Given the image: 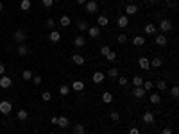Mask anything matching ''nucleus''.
Wrapping results in <instances>:
<instances>
[{
    "mask_svg": "<svg viewBox=\"0 0 179 134\" xmlns=\"http://www.w3.org/2000/svg\"><path fill=\"white\" fill-rule=\"evenodd\" d=\"M11 111H13V106H11L9 100H2V102H0V113H2V115H9Z\"/></svg>",
    "mask_w": 179,
    "mask_h": 134,
    "instance_id": "1",
    "label": "nucleus"
},
{
    "mask_svg": "<svg viewBox=\"0 0 179 134\" xmlns=\"http://www.w3.org/2000/svg\"><path fill=\"white\" fill-rule=\"evenodd\" d=\"M160 29H161V32H163V34L170 32V30H172V22H170V20H161Z\"/></svg>",
    "mask_w": 179,
    "mask_h": 134,
    "instance_id": "2",
    "label": "nucleus"
},
{
    "mask_svg": "<svg viewBox=\"0 0 179 134\" xmlns=\"http://www.w3.org/2000/svg\"><path fill=\"white\" fill-rule=\"evenodd\" d=\"M97 11H99L97 0H88L86 2V13H97Z\"/></svg>",
    "mask_w": 179,
    "mask_h": 134,
    "instance_id": "3",
    "label": "nucleus"
},
{
    "mask_svg": "<svg viewBox=\"0 0 179 134\" xmlns=\"http://www.w3.org/2000/svg\"><path fill=\"white\" fill-rule=\"evenodd\" d=\"M11 84H13L11 77H7V75H2V77H0V88L7 89V88H11Z\"/></svg>",
    "mask_w": 179,
    "mask_h": 134,
    "instance_id": "4",
    "label": "nucleus"
},
{
    "mask_svg": "<svg viewBox=\"0 0 179 134\" xmlns=\"http://www.w3.org/2000/svg\"><path fill=\"white\" fill-rule=\"evenodd\" d=\"M15 41H18V43H23V41L27 39V34H25V30H16L15 36H13Z\"/></svg>",
    "mask_w": 179,
    "mask_h": 134,
    "instance_id": "5",
    "label": "nucleus"
},
{
    "mask_svg": "<svg viewBox=\"0 0 179 134\" xmlns=\"http://www.w3.org/2000/svg\"><path fill=\"white\" fill-rule=\"evenodd\" d=\"M154 41H156V45H160V47H165L168 39H167V36H165V34H158V36L154 38Z\"/></svg>",
    "mask_w": 179,
    "mask_h": 134,
    "instance_id": "6",
    "label": "nucleus"
},
{
    "mask_svg": "<svg viewBox=\"0 0 179 134\" xmlns=\"http://www.w3.org/2000/svg\"><path fill=\"white\" fill-rule=\"evenodd\" d=\"M117 23H118V27L125 29V27L129 25V18H127V14H124V16H120V18L117 20Z\"/></svg>",
    "mask_w": 179,
    "mask_h": 134,
    "instance_id": "7",
    "label": "nucleus"
},
{
    "mask_svg": "<svg viewBox=\"0 0 179 134\" xmlns=\"http://www.w3.org/2000/svg\"><path fill=\"white\" fill-rule=\"evenodd\" d=\"M88 34H90V38H99L100 36V29L99 27H88Z\"/></svg>",
    "mask_w": 179,
    "mask_h": 134,
    "instance_id": "8",
    "label": "nucleus"
},
{
    "mask_svg": "<svg viewBox=\"0 0 179 134\" xmlns=\"http://www.w3.org/2000/svg\"><path fill=\"white\" fill-rule=\"evenodd\" d=\"M145 93H147V91H145L142 86H138V88H134V91H133V97H136V98H143V97H145Z\"/></svg>",
    "mask_w": 179,
    "mask_h": 134,
    "instance_id": "9",
    "label": "nucleus"
},
{
    "mask_svg": "<svg viewBox=\"0 0 179 134\" xmlns=\"http://www.w3.org/2000/svg\"><path fill=\"white\" fill-rule=\"evenodd\" d=\"M138 65H140V68H143V70H149V68H151V61L147 59V57H140V59H138Z\"/></svg>",
    "mask_w": 179,
    "mask_h": 134,
    "instance_id": "10",
    "label": "nucleus"
},
{
    "mask_svg": "<svg viewBox=\"0 0 179 134\" xmlns=\"http://www.w3.org/2000/svg\"><path fill=\"white\" fill-rule=\"evenodd\" d=\"M48 39L52 41V43H57V41L61 39V34L57 32V30H50V34H48Z\"/></svg>",
    "mask_w": 179,
    "mask_h": 134,
    "instance_id": "11",
    "label": "nucleus"
},
{
    "mask_svg": "<svg viewBox=\"0 0 179 134\" xmlns=\"http://www.w3.org/2000/svg\"><path fill=\"white\" fill-rule=\"evenodd\" d=\"M136 11H138V5H136V4L125 5V14H136Z\"/></svg>",
    "mask_w": 179,
    "mask_h": 134,
    "instance_id": "12",
    "label": "nucleus"
},
{
    "mask_svg": "<svg viewBox=\"0 0 179 134\" xmlns=\"http://www.w3.org/2000/svg\"><path fill=\"white\" fill-rule=\"evenodd\" d=\"M91 79H93V82H95V84H100V82L104 80V74H102V71H95Z\"/></svg>",
    "mask_w": 179,
    "mask_h": 134,
    "instance_id": "13",
    "label": "nucleus"
},
{
    "mask_svg": "<svg viewBox=\"0 0 179 134\" xmlns=\"http://www.w3.org/2000/svg\"><path fill=\"white\" fill-rule=\"evenodd\" d=\"M102 102H104V104H111V102H113V95L109 93V91H104V93H102Z\"/></svg>",
    "mask_w": 179,
    "mask_h": 134,
    "instance_id": "14",
    "label": "nucleus"
},
{
    "mask_svg": "<svg viewBox=\"0 0 179 134\" xmlns=\"http://www.w3.org/2000/svg\"><path fill=\"white\" fill-rule=\"evenodd\" d=\"M72 88L75 89V91H82V89H84V82H82V80H73V82H72Z\"/></svg>",
    "mask_w": 179,
    "mask_h": 134,
    "instance_id": "15",
    "label": "nucleus"
},
{
    "mask_svg": "<svg viewBox=\"0 0 179 134\" xmlns=\"http://www.w3.org/2000/svg\"><path fill=\"white\" fill-rule=\"evenodd\" d=\"M72 61H73L75 65H79V66L84 65V57H82L81 54H73V56H72Z\"/></svg>",
    "mask_w": 179,
    "mask_h": 134,
    "instance_id": "16",
    "label": "nucleus"
},
{
    "mask_svg": "<svg viewBox=\"0 0 179 134\" xmlns=\"http://www.w3.org/2000/svg\"><path fill=\"white\" fill-rule=\"evenodd\" d=\"M145 43V38L143 36H136V38H133V45L134 47H142Z\"/></svg>",
    "mask_w": 179,
    "mask_h": 134,
    "instance_id": "17",
    "label": "nucleus"
},
{
    "mask_svg": "<svg viewBox=\"0 0 179 134\" xmlns=\"http://www.w3.org/2000/svg\"><path fill=\"white\" fill-rule=\"evenodd\" d=\"M57 125H59L61 129L68 127V118H66V116H59V118H57Z\"/></svg>",
    "mask_w": 179,
    "mask_h": 134,
    "instance_id": "18",
    "label": "nucleus"
},
{
    "mask_svg": "<svg viewBox=\"0 0 179 134\" xmlns=\"http://www.w3.org/2000/svg\"><path fill=\"white\" fill-rule=\"evenodd\" d=\"M149 100H151V104H160V102H161V95L160 93H152L149 97Z\"/></svg>",
    "mask_w": 179,
    "mask_h": 134,
    "instance_id": "19",
    "label": "nucleus"
},
{
    "mask_svg": "<svg viewBox=\"0 0 179 134\" xmlns=\"http://www.w3.org/2000/svg\"><path fill=\"white\" fill-rule=\"evenodd\" d=\"M143 122H145V123H149V125H151V123H154V115H152L151 111L143 115Z\"/></svg>",
    "mask_w": 179,
    "mask_h": 134,
    "instance_id": "20",
    "label": "nucleus"
},
{
    "mask_svg": "<svg viewBox=\"0 0 179 134\" xmlns=\"http://www.w3.org/2000/svg\"><path fill=\"white\" fill-rule=\"evenodd\" d=\"M86 129H84L82 123H77V125H73V134H84Z\"/></svg>",
    "mask_w": 179,
    "mask_h": 134,
    "instance_id": "21",
    "label": "nucleus"
},
{
    "mask_svg": "<svg viewBox=\"0 0 179 134\" xmlns=\"http://www.w3.org/2000/svg\"><path fill=\"white\" fill-rule=\"evenodd\" d=\"M84 43H86V39H84L82 36L73 38V45H75V47H84Z\"/></svg>",
    "mask_w": 179,
    "mask_h": 134,
    "instance_id": "22",
    "label": "nucleus"
},
{
    "mask_svg": "<svg viewBox=\"0 0 179 134\" xmlns=\"http://www.w3.org/2000/svg\"><path fill=\"white\" fill-rule=\"evenodd\" d=\"M16 116H18V120H22V122H25V120H27V116H29V113H27L25 109H20V111L16 113Z\"/></svg>",
    "mask_w": 179,
    "mask_h": 134,
    "instance_id": "23",
    "label": "nucleus"
},
{
    "mask_svg": "<svg viewBox=\"0 0 179 134\" xmlns=\"http://www.w3.org/2000/svg\"><path fill=\"white\" fill-rule=\"evenodd\" d=\"M27 54H29V48H27L25 45H20V47H18V56H22V57H25Z\"/></svg>",
    "mask_w": 179,
    "mask_h": 134,
    "instance_id": "24",
    "label": "nucleus"
},
{
    "mask_svg": "<svg viewBox=\"0 0 179 134\" xmlns=\"http://www.w3.org/2000/svg\"><path fill=\"white\" fill-rule=\"evenodd\" d=\"M88 22H86V20H81V22H77V29L79 30H88Z\"/></svg>",
    "mask_w": 179,
    "mask_h": 134,
    "instance_id": "25",
    "label": "nucleus"
},
{
    "mask_svg": "<svg viewBox=\"0 0 179 134\" xmlns=\"http://www.w3.org/2000/svg\"><path fill=\"white\" fill-rule=\"evenodd\" d=\"M59 22H61V25H63V27H68V25L72 23V22H70V16H66V14H63Z\"/></svg>",
    "mask_w": 179,
    "mask_h": 134,
    "instance_id": "26",
    "label": "nucleus"
},
{
    "mask_svg": "<svg viewBox=\"0 0 179 134\" xmlns=\"http://www.w3.org/2000/svg\"><path fill=\"white\" fill-rule=\"evenodd\" d=\"M161 63H163L161 57H154V59L151 61V66H152V68H160V66H161Z\"/></svg>",
    "mask_w": 179,
    "mask_h": 134,
    "instance_id": "27",
    "label": "nucleus"
},
{
    "mask_svg": "<svg viewBox=\"0 0 179 134\" xmlns=\"http://www.w3.org/2000/svg\"><path fill=\"white\" fill-rule=\"evenodd\" d=\"M145 32H147V34H156V25L147 23V25H145Z\"/></svg>",
    "mask_w": 179,
    "mask_h": 134,
    "instance_id": "28",
    "label": "nucleus"
},
{
    "mask_svg": "<svg viewBox=\"0 0 179 134\" xmlns=\"http://www.w3.org/2000/svg\"><path fill=\"white\" fill-rule=\"evenodd\" d=\"M108 75H109V79H118V68H109Z\"/></svg>",
    "mask_w": 179,
    "mask_h": 134,
    "instance_id": "29",
    "label": "nucleus"
},
{
    "mask_svg": "<svg viewBox=\"0 0 179 134\" xmlns=\"http://www.w3.org/2000/svg\"><path fill=\"white\" fill-rule=\"evenodd\" d=\"M133 84H134V88H138V86H142V84H143V79H142L140 75H136V77H133Z\"/></svg>",
    "mask_w": 179,
    "mask_h": 134,
    "instance_id": "30",
    "label": "nucleus"
},
{
    "mask_svg": "<svg viewBox=\"0 0 179 134\" xmlns=\"http://www.w3.org/2000/svg\"><path fill=\"white\" fill-rule=\"evenodd\" d=\"M20 7H22V11H29V9H30V0H22Z\"/></svg>",
    "mask_w": 179,
    "mask_h": 134,
    "instance_id": "31",
    "label": "nucleus"
},
{
    "mask_svg": "<svg viewBox=\"0 0 179 134\" xmlns=\"http://www.w3.org/2000/svg\"><path fill=\"white\" fill-rule=\"evenodd\" d=\"M59 93H61V95H63V97H66V95H68V93H70V88H68V86H66V84H63V86H61V88H59Z\"/></svg>",
    "mask_w": 179,
    "mask_h": 134,
    "instance_id": "32",
    "label": "nucleus"
},
{
    "mask_svg": "<svg viewBox=\"0 0 179 134\" xmlns=\"http://www.w3.org/2000/svg\"><path fill=\"white\" fill-rule=\"evenodd\" d=\"M22 79H23V80H30V79H32V71H30V70H25L23 74H22Z\"/></svg>",
    "mask_w": 179,
    "mask_h": 134,
    "instance_id": "33",
    "label": "nucleus"
},
{
    "mask_svg": "<svg viewBox=\"0 0 179 134\" xmlns=\"http://www.w3.org/2000/svg\"><path fill=\"white\" fill-rule=\"evenodd\" d=\"M170 95H172V98H177V97H179V88H177V86H174V88L170 89Z\"/></svg>",
    "mask_w": 179,
    "mask_h": 134,
    "instance_id": "34",
    "label": "nucleus"
},
{
    "mask_svg": "<svg viewBox=\"0 0 179 134\" xmlns=\"http://www.w3.org/2000/svg\"><path fill=\"white\" fill-rule=\"evenodd\" d=\"M109 52H111V48H109V47H106V45H104V47H102V48H100V54H102V56H104V57H106V56H108V54H109Z\"/></svg>",
    "mask_w": 179,
    "mask_h": 134,
    "instance_id": "35",
    "label": "nucleus"
},
{
    "mask_svg": "<svg viewBox=\"0 0 179 134\" xmlns=\"http://www.w3.org/2000/svg\"><path fill=\"white\" fill-rule=\"evenodd\" d=\"M109 116H111V120H113V122H118V120H120V115H118L117 111H111V115H109Z\"/></svg>",
    "mask_w": 179,
    "mask_h": 134,
    "instance_id": "36",
    "label": "nucleus"
},
{
    "mask_svg": "<svg viewBox=\"0 0 179 134\" xmlns=\"http://www.w3.org/2000/svg\"><path fill=\"white\" fill-rule=\"evenodd\" d=\"M158 89L165 91V89H167V82H165V80H160V82H158Z\"/></svg>",
    "mask_w": 179,
    "mask_h": 134,
    "instance_id": "37",
    "label": "nucleus"
},
{
    "mask_svg": "<svg viewBox=\"0 0 179 134\" xmlns=\"http://www.w3.org/2000/svg\"><path fill=\"white\" fill-rule=\"evenodd\" d=\"M54 25H56V23H54V20L48 18V20H47V27H48L50 30H56V29H54Z\"/></svg>",
    "mask_w": 179,
    "mask_h": 134,
    "instance_id": "38",
    "label": "nucleus"
},
{
    "mask_svg": "<svg viewBox=\"0 0 179 134\" xmlns=\"http://www.w3.org/2000/svg\"><path fill=\"white\" fill-rule=\"evenodd\" d=\"M127 82H129L127 77H118V84L120 86H127Z\"/></svg>",
    "mask_w": 179,
    "mask_h": 134,
    "instance_id": "39",
    "label": "nucleus"
},
{
    "mask_svg": "<svg viewBox=\"0 0 179 134\" xmlns=\"http://www.w3.org/2000/svg\"><path fill=\"white\" fill-rule=\"evenodd\" d=\"M41 98H43L45 102H48V100L52 98V95H50V91H45V93H43V95H41Z\"/></svg>",
    "mask_w": 179,
    "mask_h": 134,
    "instance_id": "40",
    "label": "nucleus"
},
{
    "mask_svg": "<svg viewBox=\"0 0 179 134\" xmlns=\"http://www.w3.org/2000/svg\"><path fill=\"white\" fill-rule=\"evenodd\" d=\"M99 25H108V18L106 16H99Z\"/></svg>",
    "mask_w": 179,
    "mask_h": 134,
    "instance_id": "41",
    "label": "nucleus"
},
{
    "mask_svg": "<svg viewBox=\"0 0 179 134\" xmlns=\"http://www.w3.org/2000/svg\"><path fill=\"white\" fill-rule=\"evenodd\" d=\"M106 59H108L109 63H111V61H115V59H117V54H115V52H109V54L106 56Z\"/></svg>",
    "mask_w": 179,
    "mask_h": 134,
    "instance_id": "42",
    "label": "nucleus"
},
{
    "mask_svg": "<svg viewBox=\"0 0 179 134\" xmlns=\"http://www.w3.org/2000/svg\"><path fill=\"white\" fill-rule=\"evenodd\" d=\"M117 41H118V43H125V41H127V36H125V34H120V36L117 38Z\"/></svg>",
    "mask_w": 179,
    "mask_h": 134,
    "instance_id": "43",
    "label": "nucleus"
},
{
    "mask_svg": "<svg viewBox=\"0 0 179 134\" xmlns=\"http://www.w3.org/2000/svg\"><path fill=\"white\" fill-rule=\"evenodd\" d=\"M30 80H32V82H34L36 86H39V84H41V77H39V75H38V77H32Z\"/></svg>",
    "mask_w": 179,
    "mask_h": 134,
    "instance_id": "44",
    "label": "nucleus"
},
{
    "mask_svg": "<svg viewBox=\"0 0 179 134\" xmlns=\"http://www.w3.org/2000/svg\"><path fill=\"white\" fill-rule=\"evenodd\" d=\"M41 2H43V5H45V7H50L52 4H54V0H41Z\"/></svg>",
    "mask_w": 179,
    "mask_h": 134,
    "instance_id": "45",
    "label": "nucleus"
},
{
    "mask_svg": "<svg viewBox=\"0 0 179 134\" xmlns=\"http://www.w3.org/2000/svg\"><path fill=\"white\" fill-rule=\"evenodd\" d=\"M163 134H172V129H170V127H165V129H163Z\"/></svg>",
    "mask_w": 179,
    "mask_h": 134,
    "instance_id": "46",
    "label": "nucleus"
},
{
    "mask_svg": "<svg viewBox=\"0 0 179 134\" xmlns=\"http://www.w3.org/2000/svg\"><path fill=\"white\" fill-rule=\"evenodd\" d=\"M129 134H140V131H138V129H136V127H133V129L129 131Z\"/></svg>",
    "mask_w": 179,
    "mask_h": 134,
    "instance_id": "47",
    "label": "nucleus"
},
{
    "mask_svg": "<svg viewBox=\"0 0 179 134\" xmlns=\"http://www.w3.org/2000/svg\"><path fill=\"white\" fill-rule=\"evenodd\" d=\"M4 71H6V66L0 63V75H4Z\"/></svg>",
    "mask_w": 179,
    "mask_h": 134,
    "instance_id": "48",
    "label": "nucleus"
},
{
    "mask_svg": "<svg viewBox=\"0 0 179 134\" xmlns=\"http://www.w3.org/2000/svg\"><path fill=\"white\" fill-rule=\"evenodd\" d=\"M52 123H54V125H57V116H52V120H50Z\"/></svg>",
    "mask_w": 179,
    "mask_h": 134,
    "instance_id": "49",
    "label": "nucleus"
},
{
    "mask_svg": "<svg viewBox=\"0 0 179 134\" xmlns=\"http://www.w3.org/2000/svg\"><path fill=\"white\" fill-rule=\"evenodd\" d=\"M88 0H77V4H86Z\"/></svg>",
    "mask_w": 179,
    "mask_h": 134,
    "instance_id": "50",
    "label": "nucleus"
},
{
    "mask_svg": "<svg viewBox=\"0 0 179 134\" xmlns=\"http://www.w3.org/2000/svg\"><path fill=\"white\" fill-rule=\"evenodd\" d=\"M151 4H158V2H161V0H149Z\"/></svg>",
    "mask_w": 179,
    "mask_h": 134,
    "instance_id": "51",
    "label": "nucleus"
},
{
    "mask_svg": "<svg viewBox=\"0 0 179 134\" xmlns=\"http://www.w3.org/2000/svg\"><path fill=\"white\" fill-rule=\"evenodd\" d=\"M2 9H4V4H2V2H0V11H2Z\"/></svg>",
    "mask_w": 179,
    "mask_h": 134,
    "instance_id": "52",
    "label": "nucleus"
},
{
    "mask_svg": "<svg viewBox=\"0 0 179 134\" xmlns=\"http://www.w3.org/2000/svg\"><path fill=\"white\" fill-rule=\"evenodd\" d=\"M127 2H129V4H134V2H136V0H127Z\"/></svg>",
    "mask_w": 179,
    "mask_h": 134,
    "instance_id": "53",
    "label": "nucleus"
},
{
    "mask_svg": "<svg viewBox=\"0 0 179 134\" xmlns=\"http://www.w3.org/2000/svg\"><path fill=\"white\" fill-rule=\"evenodd\" d=\"M165 2H172V0H165Z\"/></svg>",
    "mask_w": 179,
    "mask_h": 134,
    "instance_id": "54",
    "label": "nucleus"
},
{
    "mask_svg": "<svg viewBox=\"0 0 179 134\" xmlns=\"http://www.w3.org/2000/svg\"><path fill=\"white\" fill-rule=\"evenodd\" d=\"M54 2H61V0H54Z\"/></svg>",
    "mask_w": 179,
    "mask_h": 134,
    "instance_id": "55",
    "label": "nucleus"
},
{
    "mask_svg": "<svg viewBox=\"0 0 179 134\" xmlns=\"http://www.w3.org/2000/svg\"><path fill=\"white\" fill-rule=\"evenodd\" d=\"M50 134H56V132H50Z\"/></svg>",
    "mask_w": 179,
    "mask_h": 134,
    "instance_id": "56",
    "label": "nucleus"
}]
</instances>
